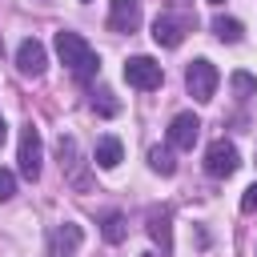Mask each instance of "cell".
<instances>
[{
	"mask_svg": "<svg viewBox=\"0 0 257 257\" xmlns=\"http://www.w3.org/2000/svg\"><path fill=\"white\" fill-rule=\"evenodd\" d=\"M56 56L68 64V72L76 76V80H92L96 76V68H100V60H96V52L88 48V40L80 36V32H56Z\"/></svg>",
	"mask_w": 257,
	"mask_h": 257,
	"instance_id": "6da1fadb",
	"label": "cell"
},
{
	"mask_svg": "<svg viewBox=\"0 0 257 257\" xmlns=\"http://www.w3.org/2000/svg\"><path fill=\"white\" fill-rule=\"evenodd\" d=\"M217 80H221V72H217V64H213V60H205V56L189 60V68H185V88H189V96H193V100H213Z\"/></svg>",
	"mask_w": 257,
	"mask_h": 257,
	"instance_id": "7a4b0ae2",
	"label": "cell"
},
{
	"mask_svg": "<svg viewBox=\"0 0 257 257\" xmlns=\"http://www.w3.org/2000/svg\"><path fill=\"white\" fill-rule=\"evenodd\" d=\"M193 24H197V16H193V12H185V16L161 12V16L153 20V40H157L161 48H177V44L185 40V32H193Z\"/></svg>",
	"mask_w": 257,
	"mask_h": 257,
	"instance_id": "3957f363",
	"label": "cell"
},
{
	"mask_svg": "<svg viewBox=\"0 0 257 257\" xmlns=\"http://www.w3.org/2000/svg\"><path fill=\"white\" fill-rule=\"evenodd\" d=\"M16 161H20V177H24V181H36V177H40L44 149H40V128H36L32 120L20 128V153H16Z\"/></svg>",
	"mask_w": 257,
	"mask_h": 257,
	"instance_id": "277c9868",
	"label": "cell"
},
{
	"mask_svg": "<svg viewBox=\"0 0 257 257\" xmlns=\"http://www.w3.org/2000/svg\"><path fill=\"white\" fill-rule=\"evenodd\" d=\"M124 80L133 84V88H161V80H165V72H161V64L153 60V56H128L124 60Z\"/></svg>",
	"mask_w": 257,
	"mask_h": 257,
	"instance_id": "5b68a950",
	"label": "cell"
},
{
	"mask_svg": "<svg viewBox=\"0 0 257 257\" xmlns=\"http://www.w3.org/2000/svg\"><path fill=\"white\" fill-rule=\"evenodd\" d=\"M237 165H241V157H237V149L229 145V141H213L209 145V153H205V173L209 177H233L237 173Z\"/></svg>",
	"mask_w": 257,
	"mask_h": 257,
	"instance_id": "8992f818",
	"label": "cell"
},
{
	"mask_svg": "<svg viewBox=\"0 0 257 257\" xmlns=\"http://www.w3.org/2000/svg\"><path fill=\"white\" fill-rule=\"evenodd\" d=\"M56 153H60V169H64V177H68L76 189H88V177H84V169H80V145H76V137L60 133Z\"/></svg>",
	"mask_w": 257,
	"mask_h": 257,
	"instance_id": "52a82bcc",
	"label": "cell"
},
{
	"mask_svg": "<svg viewBox=\"0 0 257 257\" xmlns=\"http://www.w3.org/2000/svg\"><path fill=\"white\" fill-rule=\"evenodd\" d=\"M44 64H48V52H44V44H40L36 36L20 40V48H16V68H20L24 76H40V72H44Z\"/></svg>",
	"mask_w": 257,
	"mask_h": 257,
	"instance_id": "ba28073f",
	"label": "cell"
},
{
	"mask_svg": "<svg viewBox=\"0 0 257 257\" xmlns=\"http://www.w3.org/2000/svg\"><path fill=\"white\" fill-rule=\"evenodd\" d=\"M197 137H201V120H197L193 112H177L173 124H169V145H173V149H193Z\"/></svg>",
	"mask_w": 257,
	"mask_h": 257,
	"instance_id": "9c48e42d",
	"label": "cell"
},
{
	"mask_svg": "<svg viewBox=\"0 0 257 257\" xmlns=\"http://www.w3.org/2000/svg\"><path fill=\"white\" fill-rule=\"evenodd\" d=\"M141 24V0H112L108 4V28L112 32H133Z\"/></svg>",
	"mask_w": 257,
	"mask_h": 257,
	"instance_id": "30bf717a",
	"label": "cell"
},
{
	"mask_svg": "<svg viewBox=\"0 0 257 257\" xmlns=\"http://www.w3.org/2000/svg\"><path fill=\"white\" fill-rule=\"evenodd\" d=\"M145 221H149V237H153V241H157V245L169 253V249H173V225H169V209H149V217H145Z\"/></svg>",
	"mask_w": 257,
	"mask_h": 257,
	"instance_id": "8fae6325",
	"label": "cell"
},
{
	"mask_svg": "<svg viewBox=\"0 0 257 257\" xmlns=\"http://www.w3.org/2000/svg\"><path fill=\"white\" fill-rule=\"evenodd\" d=\"M76 245H80V225L64 221V225L56 229V237H52V257H72Z\"/></svg>",
	"mask_w": 257,
	"mask_h": 257,
	"instance_id": "7c38bea8",
	"label": "cell"
},
{
	"mask_svg": "<svg viewBox=\"0 0 257 257\" xmlns=\"http://www.w3.org/2000/svg\"><path fill=\"white\" fill-rule=\"evenodd\" d=\"M92 161H96L100 169H116V165L124 161V149H120V141H116V137H100V141H96V153H92Z\"/></svg>",
	"mask_w": 257,
	"mask_h": 257,
	"instance_id": "4fadbf2b",
	"label": "cell"
},
{
	"mask_svg": "<svg viewBox=\"0 0 257 257\" xmlns=\"http://www.w3.org/2000/svg\"><path fill=\"white\" fill-rule=\"evenodd\" d=\"M213 32H217V40H225V44H237V40L245 36L241 20H233V16H217V20H213Z\"/></svg>",
	"mask_w": 257,
	"mask_h": 257,
	"instance_id": "5bb4252c",
	"label": "cell"
},
{
	"mask_svg": "<svg viewBox=\"0 0 257 257\" xmlns=\"http://www.w3.org/2000/svg\"><path fill=\"white\" fill-rule=\"evenodd\" d=\"M149 169H153V173H161V177H173V173H177V161H173V153H169V149H161V145H157V149H149Z\"/></svg>",
	"mask_w": 257,
	"mask_h": 257,
	"instance_id": "9a60e30c",
	"label": "cell"
},
{
	"mask_svg": "<svg viewBox=\"0 0 257 257\" xmlns=\"http://www.w3.org/2000/svg\"><path fill=\"white\" fill-rule=\"evenodd\" d=\"M100 233H104L108 245H120V241H124V217H120V213H108L104 225H100Z\"/></svg>",
	"mask_w": 257,
	"mask_h": 257,
	"instance_id": "2e32d148",
	"label": "cell"
},
{
	"mask_svg": "<svg viewBox=\"0 0 257 257\" xmlns=\"http://www.w3.org/2000/svg\"><path fill=\"white\" fill-rule=\"evenodd\" d=\"M92 108H96L100 116H116V112H120V100H116L108 88H96V96H92Z\"/></svg>",
	"mask_w": 257,
	"mask_h": 257,
	"instance_id": "e0dca14e",
	"label": "cell"
},
{
	"mask_svg": "<svg viewBox=\"0 0 257 257\" xmlns=\"http://www.w3.org/2000/svg\"><path fill=\"white\" fill-rule=\"evenodd\" d=\"M229 84H233L237 96H253V92H257V76H249V72H233Z\"/></svg>",
	"mask_w": 257,
	"mask_h": 257,
	"instance_id": "ac0fdd59",
	"label": "cell"
},
{
	"mask_svg": "<svg viewBox=\"0 0 257 257\" xmlns=\"http://www.w3.org/2000/svg\"><path fill=\"white\" fill-rule=\"evenodd\" d=\"M12 193H16V177L8 169H0V201H12Z\"/></svg>",
	"mask_w": 257,
	"mask_h": 257,
	"instance_id": "d6986e66",
	"label": "cell"
},
{
	"mask_svg": "<svg viewBox=\"0 0 257 257\" xmlns=\"http://www.w3.org/2000/svg\"><path fill=\"white\" fill-rule=\"evenodd\" d=\"M241 213H257V185H249L241 193Z\"/></svg>",
	"mask_w": 257,
	"mask_h": 257,
	"instance_id": "ffe728a7",
	"label": "cell"
},
{
	"mask_svg": "<svg viewBox=\"0 0 257 257\" xmlns=\"http://www.w3.org/2000/svg\"><path fill=\"white\" fill-rule=\"evenodd\" d=\"M8 141V124H4V112H0V145Z\"/></svg>",
	"mask_w": 257,
	"mask_h": 257,
	"instance_id": "44dd1931",
	"label": "cell"
},
{
	"mask_svg": "<svg viewBox=\"0 0 257 257\" xmlns=\"http://www.w3.org/2000/svg\"><path fill=\"white\" fill-rule=\"evenodd\" d=\"M141 257H153V253H141Z\"/></svg>",
	"mask_w": 257,
	"mask_h": 257,
	"instance_id": "7402d4cb",
	"label": "cell"
},
{
	"mask_svg": "<svg viewBox=\"0 0 257 257\" xmlns=\"http://www.w3.org/2000/svg\"><path fill=\"white\" fill-rule=\"evenodd\" d=\"M209 4H221V0H209Z\"/></svg>",
	"mask_w": 257,
	"mask_h": 257,
	"instance_id": "603a6c76",
	"label": "cell"
}]
</instances>
